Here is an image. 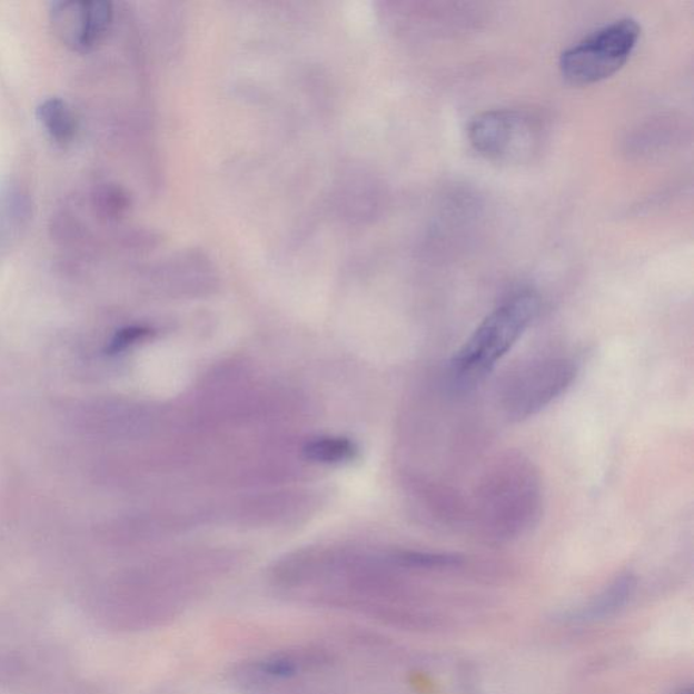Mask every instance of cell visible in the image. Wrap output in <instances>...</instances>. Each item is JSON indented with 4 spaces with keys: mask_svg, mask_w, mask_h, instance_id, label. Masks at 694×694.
Listing matches in <instances>:
<instances>
[{
    "mask_svg": "<svg viewBox=\"0 0 694 694\" xmlns=\"http://www.w3.org/2000/svg\"><path fill=\"white\" fill-rule=\"evenodd\" d=\"M641 32L640 23L632 18L597 29L562 53L563 78L569 83L585 86L615 76L635 51Z\"/></svg>",
    "mask_w": 694,
    "mask_h": 694,
    "instance_id": "cell-4",
    "label": "cell"
},
{
    "mask_svg": "<svg viewBox=\"0 0 694 694\" xmlns=\"http://www.w3.org/2000/svg\"><path fill=\"white\" fill-rule=\"evenodd\" d=\"M42 127L60 145L70 142L77 135V117L61 98H49L37 108Z\"/></svg>",
    "mask_w": 694,
    "mask_h": 694,
    "instance_id": "cell-8",
    "label": "cell"
},
{
    "mask_svg": "<svg viewBox=\"0 0 694 694\" xmlns=\"http://www.w3.org/2000/svg\"><path fill=\"white\" fill-rule=\"evenodd\" d=\"M578 368L568 358H545L528 365L507 381L500 405L506 417L525 420L535 417L573 386Z\"/></svg>",
    "mask_w": 694,
    "mask_h": 694,
    "instance_id": "cell-6",
    "label": "cell"
},
{
    "mask_svg": "<svg viewBox=\"0 0 694 694\" xmlns=\"http://www.w3.org/2000/svg\"><path fill=\"white\" fill-rule=\"evenodd\" d=\"M338 666L336 651L309 644L240 662L229 683L241 694H324Z\"/></svg>",
    "mask_w": 694,
    "mask_h": 694,
    "instance_id": "cell-1",
    "label": "cell"
},
{
    "mask_svg": "<svg viewBox=\"0 0 694 694\" xmlns=\"http://www.w3.org/2000/svg\"><path fill=\"white\" fill-rule=\"evenodd\" d=\"M150 333L151 331L145 327L123 328V330L117 334L113 340H111V344L108 347L109 355H116V353L127 349L128 346L138 343L139 339L150 336Z\"/></svg>",
    "mask_w": 694,
    "mask_h": 694,
    "instance_id": "cell-10",
    "label": "cell"
},
{
    "mask_svg": "<svg viewBox=\"0 0 694 694\" xmlns=\"http://www.w3.org/2000/svg\"><path fill=\"white\" fill-rule=\"evenodd\" d=\"M468 139L482 157L502 163H520L541 146V127L523 111L497 109L476 116Z\"/></svg>",
    "mask_w": 694,
    "mask_h": 694,
    "instance_id": "cell-5",
    "label": "cell"
},
{
    "mask_svg": "<svg viewBox=\"0 0 694 694\" xmlns=\"http://www.w3.org/2000/svg\"><path fill=\"white\" fill-rule=\"evenodd\" d=\"M309 460L316 463H343L349 462L356 456L355 444L345 438H319L309 443L304 449Z\"/></svg>",
    "mask_w": 694,
    "mask_h": 694,
    "instance_id": "cell-9",
    "label": "cell"
},
{
    "mask_svg": "<svg viewBox=\"0 0 694 694\" xmlns=\"http://www.w3.org/2000/svg\"><path fill=\"white\" fill-rule=\"evenodd\" d=\"M56 32L80 52L91 51L110 27L113 10L102 0L58 2L52 9Z\"/></svg>",
    "mask_w": 694,
    "mask_h": 694,
    "instance_id": "cell-7",
    "label": "cell"
},
{
    "mask_svg": "<svg viewBox=\"0 0 694 694\" xmlns=\"http://www.w3.org/2000/svg\"><path fill=\"white\" fill-rule=\"evenodd\" d=\"M541 485L528 462L507 458L487 475L480 493V517L486 528L509 536L523 531L541 509Z\"/></svg>",
    "mask_w": 694,
    "mask_h": 694,
    "instance_id": "cell-3",
    "label": "cell"
},
{
    "mask_svg": "<svg viewBox=\"0 0 694 694\" xmlns=\"http://www.w3.org/2000/svg\"><path fill=\"white\" fill-rule=\"evenodd\" d=\"M538 311L541 300L528 290L507 297L493 309L452 358L450 375L456 384L469 387L485 379L523 337Z\"/></svg>",
    "mask_w": 694,
    "mask_h": 694,
    "instance_id": "cell-2",
    "label": "cell"
}]
</instances>
